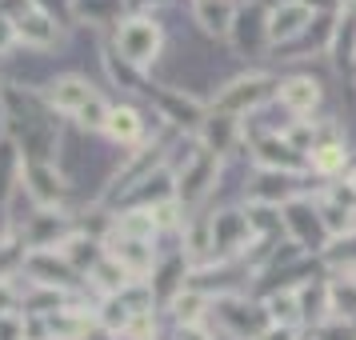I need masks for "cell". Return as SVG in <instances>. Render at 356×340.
<instances>
[{
	"label": "cell",
	"instance_id": "d4e9b609",
	"mask_svg": "<svg viewBox=\"0 0 356 340\" xmlns=\"http://www.w3.org/2000/svg\"><path fill=\"white\" fill-rule=\"evenodd\" d=\"M328 312L340 321L356 316V276H332L328 280Z\"/></svg>",
	"mask_w": 356,
	"mask_h": 340
},
{
	"label": "cell",
	"instance_id": "277c9868",
	"mask_svg": "<svg viewBox=\"0 0 356 340\" xmlns=\"http://www.w3.org/2000/svg\"><path fill=\"white\" fill-rule=\"evenodd\" d=\"M280 81L268 76V72H244V76H232V81L212 97V108L228 116H244V113H257L264 100L276 97Z\"/></svg>",
	"mask_w": 356,
	"mask_h": 340
},
{
	"label": "cell",
	"instance_id": "9c48e42d",
	"mask_svg": "<svg viewBox=\"0 0 356 340\" xmlns=\"http://www.w3.org/2000/svg\"><path fill=\"white\" fill-rule=\"evenodd\" d=\"M20 236H24V244H29V252L33 248H60V244L76 232V225H72V216L60 209H40L29 216V225L17 228Z\"/></svg>",
	"mask_w": 356,
	"mask_h": 340
},
{
	"label": "cell",
	"instance_id": "1f68e13d",
	"mask_svg": "<svg viewBox=\"0 0 356 340\" xmlns=\"http://www.w3.org/2000/svg\"><path fill=\"white\" fill-rule=\"evenodd\" d=\"M177 340H212V337L204 324H196V328H177Z\"/></svg>",
	"mask_w": 356,
	"mask_h": 340
},
{
	"label": "cell",
	"instance_id": "4dcf8cb0",
	"mask_svg": "<svg viewBox=\"0 0 356 340\" xmlns=\"http://www.w3.org/2000/svg\"><path fill=\"white\" fill-rule=\"evenodd\" d=\"M305 4L312 8V13H340L348 0H305Z\"/></svg>",
	"mask_w": 356,
	"mask_h": 340
},
{
	"label": "cell",
	"instance_id": "e575fe53",
	"mask_svg": "<svg viewBox=\"0 0 356 340\" xmlns=\"http://www.w3.org/2000/svg\"><path fill=\"white\" fill-rule=\"evenodd\" d=\"M348 184H353V193H356V172H353V177H348Z\"/></svg>",
	"mask_w": 356,
	"mask_h": 340
},
{
	"label": "cell",
	"instance_id": "cb8c5ba5",
	"mask_svg": "<svg viewBox=\"0 0 356 340\" xmlns=\"http://www.w3.org/2000/svg\"><path fill=\"white\" fill-rule=\"evenodd\" d=\"M344 164H348V148H344V140H324V145H316L312 152H308V168L321 172V177H337Z\"/></svg>",
	"mask_w": 356,
	"mask_h": 340
},
{
	"label": "cell",
	"instance_id": "6da1fadb",
	"mask_svg": "<svg viewBox=\"0 0 356 340\" xmlns=\"http://www.w3.org/2000/svg\"><path fill=\"white\" fill-rule=\"evenodd\" d=\"M164 49V33L161 24L152 17H129L116 24V36H113V52L124 60V65L132 68H152L156 65V56H161Z\"/></svg>",
	"mask_w": 356,
	"mask_h": 340
},
{
	"label": "cell",
	"instance_id": "8fae6325",
	"mask_svg": "<svg viewBox=\"0 0 356 340\" xmlns=\"http://www.w3.org/2000/svg\"><path fill=\"white\" fill-rule=\"evenodd\" d=\"M252 161L264 168V172H305L308 161L296 152V148L280 136V132H264V136H257V145H252Z\"/></svg>",
	"mask_w": 356,
	"mask_h": 340
},
{
	"label": "cell",
	"instance_id": "ba28073f",
	"mask_svg": "<svg viewBox=\"0 0 356 340\" xmlns=\"http://www.w3.org/2000/svg\"><path fill=\"white\" fill-rule=\"evenodd\" d=\"M20 188L40 209H60L68 196V180L52 161H20Z\"/></svg>",
	"mask_w": 356,
	"mask_h": 340
},
{
	"label": "cell",
	"instance_id": "5b68a950",
	"mask_svg": "<svg viewBox=\"0 0 356 340\" xmlns=\"http://www.w3.org/2000/svg\"><path fill=\"white\" fill-rule=\"evenodd\" d=\"M20 273L29 276V284H36V289H52V292H65V296H72L84 284L81 273L56 248H33V252H24Z\"/></svg>",
	"mask_w": 356,
	"mask_h": 340
},
{
	"label": "cell",
	"instance_id": "83f0119b",
	"mask_svg": "<svg viewBox=\"0 0 356 340\" xmlns=\"http://www.w3.org/2000/svg\"><path fill=\"white\" fill-rule=\"evenodd\" d=\"M312 337H316V340H356V328H353V321L328 316V321L312 324Z\"/></svg>",
	"mask_w": 356,
	"mask_h": 340
},
{
	"label": "cell",
	"instance_id": "52a82bcc",
	"mask_svg": "<svg viewBox=\"0 0 356 340\" xmlns=\"http://www.w3.org/2000/svg\"><path fill=\"white\" fill-rule=\"evenodd\" d=\"M280 225H284V232H289V241L296 244V248H305V252H324L328 248V228H324L321 212H316V204L312 200H305V196H296V200H289L284 209H280Z\"/></svg>",
	"mask_w": 356,
	"mask_h": 340
},
{
	"label": "cell",
	"instance_id": "ffe728a7",
	"mask_svg": "<svg viewBox=\"0 0 356 340\" xmlns=\"http://www.w3.org/2000/svg\"><path fill=\"white\" fill-rule=\"evenodd\" d=\"M56 252H60V257H65L81 276H88L92 268H97V260L104 257V241H100V236H88V232H81V228H76V232H72V236L56 248Z\"/></svg>",
	"mask_w": 356,
	"mask_h": 340
},
{
	"label": "cell",
	"instance_id": "30bf717a",
	"mask_svg": "<svg viewBox=\"0 0 356 340\" xmlns=\"http://www.w3.org/2000/svg\"><path fill=\"white\" fill-rule=\"evenodd\" d=\"M312 8H308L305 0H284V4H273L268 13H264V36H268V44H289V40H300L305 29L312 24Z\"/></svg>",
	"mask_w": 356,
	"mask_h": 340
},
{
	"label": "cell",
	"instance_id": "e0dca14e",
	"mask_svg": "<svg viewBox=\"0 0 356 340\" xmlns=\"http://www.w3.org/2000/svg\"><path fill=\"white\" fill-rule=\"evenodd\" d=\"M56 40H60V20H52L49 13L33 8L29 17H20V20H17V44H24V49L49 52Z\"/></svg>",
	"mask_w": 356,
	"mask_h": 340
},
{
	"label": "cell",
	"instance_id": "44dd1931",
	"mask_svg": "<svg viewBox=\"0 0 356 340\" xmlns=\"http://www.w3.org/2000/svg\"><path fill=\"white\" fill-rule=\"evenodd\" d=\"M168 312H172V321H177V328H196V324H204V312H212V296H204V292L196 289H184L168 300Z\"/></svg>",
	"mask_w": 356,
	"mask_h": 340
},
{
	"label": "cell",
	"instance_id": "2e32d148",
	"mask_svg": "<svg viewBox=\"0 0 356 340\" xmlns=\"http://www.w3.org/2000/svg\"><path fill=\"white\" fill-rule=\"evenodd\" d=\"M104 136L120 148H140L145 145V113L132 108V104H113L108 124H104Z\"/></svg>",
	"mask_w": 356,
	"mask_h": 340
},
{
	"label": "cell",
	"instance_id": "603a6c76",
	"mask_svg": "<svg viewBox=\"0 0 356 340\" xmlns=\"http://www.w3.org/2000/svg\"><path fill=\"white\" fill-rule=\"evenodd\" d=\"M124 0H72V17L81 24H120Z\"/></svg>",
	"mask_w": 356,
	"mask_h": 340
},
{
	"label": "cell",
	"instance_id": "f1b7e54d",
	"mask_svg": "<svg viewBox=\"0 0 356 340\" xmlns=\"http://www.w3.org/2000/svg\"><path fill=\"white\" fill-rule=\"evenodd\" d=\"M13 44H17V24L0 17V56H8V52H13Z\"/></svg>",
	"mask_w": 356,
	"mask_h": 340
},
{
	"label": "cell",
	"instance_id": "ac0fdd59",
	"mask_svg": "<svg viewBox=\"0 0 356 340\" xmlns=\"http://www.w3.org/2000/svg\"><path fill=\"white\" fill-rule=\"evenodd\" d=\"M236 0H193V20L200 33L209 36H232L236 24Z\"/></svg>",
	"mask_w": 356,
	"mask_h": 340
},
{
	"label": "cell",
	"instance_id": "9a60e30c",
	"mask_svg": "<svg viewBox=\"0 0 356 340\" xmlns=\"http://www.w3.org/2000/svg\"><path fill=\"white\" fill-rule=\"evenodd\" d=\"M104 252L113 260H120L129 268L132 280L140 276H152L156 268V252H152V241H132V236H104Z\"/></svg>",
	"mask_w": 356,
	"mask_h": 340
},
{
	"label": "cell",
	"instance_id": "7402d4cb",
	"mask_svg": "<svg viewBox=\"0 0 356 340\" xmlns=\"http://www.w3.org/2000/svg\"><path fill=\"white\" fill-rule=\"evenodd\" d=\"M88 284H97L104 296H120V292L129 289V284H136V280L129 276V268H124L120 260H113L108 252H104V257L97 260V268L88 273Z\"/></svg>",
	"mask_w": 356,
	"mask_h": 340
},
{
	"label": "cell",
	"instance_id": "d6986e66",
	"mask_svg": "<svg viewBox=\"0 0 356 340\" xmlns=\"http://www.w3.org/2000/svg\"><path fill=\"white\" fill-rule=\"evenodd\" d=\"M276 97L292 116H305L321 104V81L316 76H289V81H280Z\"/></svg>",
	"mask_w": 356,
	"mask_h": 340
},
{
	"label": "cell",
	"instance_id": "5bb4252c",
	"mask_svg": "<svg viewBox=\"0 0 356 340\" xmlns=\"http://www.w3.org/2000/svg\"><path fill=\"white\" fill-rule=\"evenodd\" d=\"M196 145L216 152V156H228L232 148L241 145V120L228 113H216L209 108V116L200 120V129H196Z\"/></svg>",
	"mask_w": 356,
	"mask_h": 340
},
{
	"label": "cell",
	"instance_id": "d6a6232c",
	"mask_svg": "<svg viewBox=\"0 0 356 340\" xmlns=\"http://www.w3.org/2000/svg\"><path fill=\"white\" fill-rule=\"evenodd\" d=\"M4 132H8V104L0 100V140H4Z\"/></svg>",
	"mask_w": 356,
	"mask_h": 340
},
{
	"label": "cell",
	"instance_id": "836d02e7",
	"mask_svg": "<svg viewBox=\"0 0 356 340\" xmlns=\"http://www.w3.org/2000/svg\"><path fill=\"white\" fill-rule=\"evenodd\" d=\"M348 65H353V76H356V52H353V56H348Z\"/></svg>",
	"mask_w": 356,
	"mask_h": 340
},
{
	"label": "cell",
	"instance_id": "7a4b0ae2",
	"mask_svg": "<svg viewBox=\"0 0 356 340\" xmlns=\"http://www.w3.org/2000/svg\"><path fill=\"white\" fill-rule=\"evenodd\" d=\"M212 316H216V324H220L232 340H257L260 332L273 324L268 312H264V305L248 300L241 292H220V296H212Z\"/></svg>",
	"mask_w": 356,
	"mask_h": 340
},
{
	"label": "cell",
	"instance_id": "7c38bea8",
	"mask_svg": "<svg viewBox=\"0 0 356 340\" xmlns=\"http://www.w3.org/2000/svg\"><path fill=\"white\" fill-rule=\"evenodd\" d=\"M97 97V88L84 81V76H56V81H49V88L40 92V100L49 104L52 113H65V116H76L88 104V100Z\"/></svg>",
	"mask_w": 356,
	"mask_h": 340
},
{
	"label": "cell",
	"instance_id": "3957f363",
	"mask_svg": "<svg viewBox=\"0 0 356 340\" xmlns=\"http://www.w3.org/2000/svg\"><path fill=\"white\" fill-rule=\"evenodd\" d=\"M216 177H220V156L209 152V148L196 145L188 156H184V168H177V204L184 212L204 204V196L216 188Z\"/></svg>",
	"mask_w": 356,
	"mask_h": 340
},
{
	"label": "cell",
	"instance_id": "484cf974",
	"mask_svg": "<svg viewBox=\"0 0 356 340\" xmlns=\"http://www.w3.org/2000/svg\"><path fill=\"white\" fill-rule=\"evenodd\" d=\"M264 312H268V321L280 324V328H292V324H300V296H296V289L273 292V296L264 300Z\"/></svg>",
	"mask_w": 356,
	"mask_h": 340
},
{
	"label": "cell",
	"instance_id": "8992f818",
	"mask_svg": "<svg viewBox=\"0 0 356 340\" xmlns=\"http://www.w3.org/2000/svg\"><path fill=\"white\" fill-rule=\"evenodd\" d=\"M252 244H257V232L248 225V212H241V209L212 212V264L244 260V252Z\"/></svg>",
	"mask_w": 356,
	"mask_h": 340
},
{
	"label": "cell",
	"instance_id": "4fadbf2b",
	"mask_svg": "<svg viewBox=\"0 0 356 340\" xmlns=\"http://www.w3.org/2000/svg\"><path fill=\"white\" fill-rule=\"evenodd\" d=\"M300 184L292 172H264L260 168L257 180L248 184V204H260V209H284L289 200H296Z\"/></svg>",
	"mask_w": 356,
	"mask_h": 340
},
{
	"label": "cell",
	"instance_id": "4316f807",
	"mask_svg": "<svg viewBox=\"0 0 356 340\" xmlns=\"http://www.w3.org/2000/svg\"><path fill=\"white\" fill-rule=\"evenodd\" d=\"M108 113H113V104H108V100L97 92V97L88 100V104H84L81 113L72 116V120H76L84 132H104V124H108Z\"/></svg>",
	"mask_w": 356,
	"mask_h": 340
},
{
	"label": "cell",
	"instance_id": "f546056e",
	"mask_svg": "<svg viewBox=\"0 0 356 340\" xmlns=\"http://www.w3.org/2000/svg\"><path fill=\"white\" fill-rule=\"evenodd\" d=\"M257 340H296V328H280V324H268Z\"/></svg>",
	"mask_w": 356,
	"mask_h": 340
}]
</instances>
